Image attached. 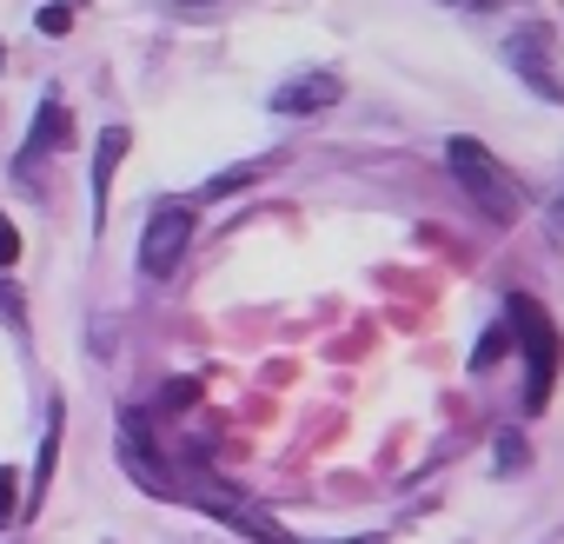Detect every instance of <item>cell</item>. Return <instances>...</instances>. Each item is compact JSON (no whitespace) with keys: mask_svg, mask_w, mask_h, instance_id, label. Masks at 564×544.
Returning a JSON list of instances; mask_svg holds the SVG:
<instances>
[{"mask_svg":"<svg viewBox=\"0 0 564 544\" xmlns=\"http://www.w3.org/2000/svg\"><path fill=\"white\" fill-rule=\"evenodd\" d=\"M505 326H511V339L524 352V412H544L551 405V385H557V359H564L557 326H551V313L531 293H511L505 300Z\"/></svg>","mask_w":564,"mask_h":544,"instance_id":"1","label":"cell"},{"mask_svg":"<svg viewBox=\"0 0 564 544\" xmlns=\"http://www.w3.org/2000/svg\"><path fill=\"white\" fill-rule=\"evenodd\" d=\"M445 160H452V173H458V186L478 199V213L485 219H498V226H511L518 213H524V193H518V179L471 140V133H458L452 146H445Z\"/></svg>","mask_w":564,"mask_h":544,"instance_id":"2","label":"cell"},{"mask_svg":"<svg viewBox=\"0 0 564 544\" xmlns=\"http://www.w3.org/2000/svg\"><path fill=\"white\" fill-rule=\"evenodd\" d=\"M186 246H193V206H180V199L153 206V219H147V232H140V265H147V280H166V272L186 259Z\"/></svg>","mask_w":564,"mask_h":544,"instance_id":"3","label":"cell"},{"mask_svg":"<svg viewBox=\"0 0 564 544\" xmlns=\"http://www.w3.org/2000/svg\"><path fill=\"white\" fill-rule=\"evenodd\" d=\"M511 67L551 100V107H564V80L551 74V34L544 28H524V34H511Z\"/></svg>","mask_w":564,"mask_h":544,"instance_id":"4","label":"cell"},{"mask_svg":"<svg viewBox=\"0 0 564 544\" xmlns=\"http://www.w3.org/2000/svg\"><path fill=\"white\" fill-rule=\"evenodd\" d=\"M339 94H346L339 74H300L272 94V113H326V107H339Z\"/></svg>","mask_w":564,"mask_h":544,"instance_id":"5","label":"cell"},{"mask_svg":"<svg viewBox=\"0 0 564 544\" xmlns=\"http://www.w3.org/2000/svg\"><path fill=\"white\" fill-rule=\"evenodd\" d=\"M67 140H74L67 100H61V94H47V100H41V120H34V133H28V146H21V173H28V166H41L47 153H61Z\"/></svg>","mask_w":564,"mask_h":544,"instance_id":"6","label":"cell"},{"mask_svg":"<svg viewBox=\"0 0 564 544\" xmlns=\"http://www.w3.org/2000/svg\"><path fill=\"white\" fill-rule=\"evenodd\" d=\"M127 146H133V133H127V127H107V133H100V146H94V206H107V186H113V173H120Z\"/></svg>","mask_w":564,"mask_h":544,"instance_id":"7","label":"cell"},{"mask_svg":"<svg viewBox=\"0 0 564 544\" xmlns=\"http://www.w3.org/2000/svg\"><path fill=\"white\" fill-rule=\"evenodd\" d=\"M54 458H61V405L47 412V438H41V458H34V485H28V511H41L47 485H54Z\"/></svg>","mask_w":564,"mask_h":544,"instance_id":"8","label":"cell"},{"mask_svg":"<svg viewBox=\"0 0 564 544\" xmlns=\"http://www.w3.org/2000/svg\"><path fill=\"white\" fill-rule=\"evenodd\" d=\"M505 346H511V326H505V319H498V326H491V333H485V339H478V352H471V372H491V366H498V359H505Z\"/></svg>","mask_w":564,"mask_h":544,"instance_id":"9","label":"cell"},{"mask_svg":"<svg viewBox=\"0 0 564 544\" xmlns=\"http://www.w3.org/2000/svg\"><path fill=\"white\" fill-rule=\"evenodd\" d=\"M524 458H531V451H524V438H518V432H505V438H498V471L511 478V471H524Z\"/></svg>","mask_w":564,"mask_h":544,"instance_id":"10","label":"cell"},{"mask_svg":"<svg viewBox=\"0 0 564 544\" xmlns=\"http://www.w3.org/2000/svg\"><path fill=\"white\" fill-rule=\"evenodd\" d=\"M14 504H21V471H14V465H0V524L14 518Z\"/></svg>","mask_w":564,"mask_h":544,"instance_id":"11","label":"cell"},{"mask_svg":"<svg viewBox=\"0 0 564 544\" xmlns=\"http://www.w3.org/2000/svg\"><path fill=\"white\" fill-rule=\"evenodd\" d=\"M74 28V8H67V0H47V8H41V34H67Z\"/></svg>","mask_w":564,"mask_h":544,"instance_id":"12","label":"cell"},{"mask_svg":"<svg viewBox=\"0 0 564 544\" xmlns=\"http://www.w3.org/2000/svg\"><path fill=\"white\" fill-rule=\"evenodd\" d=\"M14 259H21V232H14V219H8V213H0V272H8Z\"/></svg>","mask_w":564,"mask_h":544,"instance_id":"13","label":"cell"},{"mask_svg":"<svg viewBox=\"0 0 564 544\" xmlns=\"http://www.w3.org/2000/svg\"><path fill=\"white\" fill-rule=\"evenodd\" d=\"M0 313H14V319H28V300L8 286V280H0Z\"/></svg>","mask_w":564,"mask_h":544,"instance_id":"14","label":"cell"},{"mask_svg":"<svg viewBox=\"0 0 564 544\" xmlns=\"http://www.w3.org/2000/svg\"><path fill=\"white\" fill-rule=\"evenodd\" d=\"M199 399V385L193 379H180V385H166V405H193Z\"/></svg>","mask_w":564,"mask_h":544,"instance_id":"15","label":"cell"},{"mask_svg":"<svg viewBox=\"0 0 564 544\" xmlns=\"http://www.w3.org/2000/svg\"><path fill=\"white\" fill-rule=\"evenodd\" d=\"M458 8H505V0H458Z\"/></svg>","mask_w":564,"mask_h":544,"instance_id":"16","label":"cell"},{"mask_svg":"<svg viewBox=\"0 0 564 544\" xmlns=\"http://www.w3.org/2000/svg\"><path fill=\"white\" fill-rule=\"evenodd\" d=\"M180 8H206V0H180Z\"/></svg>","mask_w":564,"mask_h":544,"instance_id":"17","label":"cell"},{"mask_svg":"<svg viewBox=\"0 0 564 544\" xmlns=\"http://www.w3.org/2000/svg\"><path fill=\"white\" fill-rule=\"evenodd\" d=\"M0 67H8V47H0Z\"/></svg>","mask_w":564,"mask_h":544,"instance_id":"18","label":"cell"},{"mask_svg":"<svg viewBox=\"0 0 564 544\" xmlns=\"http://www.w3.org/2000/svg\"><path fill=\"white\" fill-rule=\"evenodd\" d=\"M557 213H564V199H557Z\"/></svg>","mask_w":564,"mask_h":544,"instance_id":"19","label":"cell"}]
</instances>
